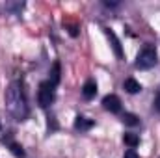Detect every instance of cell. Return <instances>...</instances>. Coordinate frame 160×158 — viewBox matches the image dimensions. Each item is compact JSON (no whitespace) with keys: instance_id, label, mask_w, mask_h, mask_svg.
I'll use <instances>...</instances> for the list:
<instances>
[{"instance_id":"6da1fadb","label":"cell","mask_w":160,"mask_h":158,"mask_svg":"<svg viewBox=\"0 0 160 158\" xmlns=\"http://www.w3.org/2000/svg\"><path fill=\"white\" fill-rule=\"evenodd\" d=\"M6 108L17 121H22L28 116L26 97H24V91L19 84H11L6 89Z\"/></svg>"},{"instance_id":"7a4b0ae2","label":"cell","mask_w":160,"mask_h":158,"mask_svg":"<svg viewBox=\"0 0 160 158\" xmlns=\"http://www.w3.org/2000/svg\"><path fill=\"white\" fill-rule=\"evenodd\" d=\"M155 63H157V50L153 47H145L136 58V67L138 69H151Z\"/></svg>"},{"instance_id":"3957f363","label":"cell","mask_w":160,"mask_h":158,"mask_svg":"<svg viewBox=\"0 0 160 158\" xmlns=\"http://www.w3.org/2000/svg\"><path fill=\"white\" fill-rule=\"evenodd\" d=\"M38 101H39V106H43V108L52 104V101H54V86L50 82H41Z\"/></svg>"},{"instance_id":"277c9868","label":"cell","mask_w":160,"mask_h":158,"mask_svg":"<svg viewBox=\"0 0 160 158\" xmlns=\"http://www.w3.org/2000/svg\"><path fill=\"white\" fill-rule=\"evenodd\" d=\"M102 106L108 110V112H112V114H118L121 110V101L118 95H106L104 99H102Z\"/></svg>"},{"instance_id":"5b68a950","label":"cell","mask_w":160,"mask_h":158,"mask_svg":"<svg viewBox=\"0 0 160 158\" xmlns=\"http://www.w3.org/2000/svg\"><path fill=\"white\" fill-rule=\"evenodd\" d=\"M104 34H106V37H108V39L112 41V48H114V52H116V56H118V58H123L125 54H123V48H121V43H119V39L116 37V34H114V32H112L110 28H106V30H104Z\"/></svg>"},{"instance_id":"8992f818","label":"cell","mask_w":160,"mask_h":158,"mask_svg":"<svg viewBox=\"0 0 160 158\" xmlns=\"http://www.w3.org/2000/svg\"><path fill=\"white\" fill-rule=\"evenodd\" d=\"M95 93H97V84H95L93 80H88V82L84 84V87H82V95H84V99H93Z\"/></svg>"},{"instance_id":"52a82bcc","label":"cell","mask_w":160,"mask_h":158,"mask_svg":"<svg viewBox=\"0 0 160 158\" xmlns=\"http://www.w3.org/2000/svg\"><path fill=\"white\" fill-rule=\"evenodd\" d=\"M123 87H125V91L127 93H138V91H142V86H140V82L134 78H127L125 80V84H123Z\"/></svg>"},{"instance_id":"ba28073f","label":"cell","mask_w":160,"mask_h":158,"mask_svg":"<svg viewBox=\"0 0 160 158\" xmlns=\"http://www.w3.org/2000/svg\"><path fill=\"white\" fill-rule=\"evenodd\" d=\"M75 126H77V128H80V130H88V128H91V126H93V121H91V119L82 117V116H78V117H77V121H75Z\"/></svg>"},{"instance_id":"9c48e42d","label":"cell","mask_w":160,"mask_h":158,"mask_svg":"<svg viewBox=\"0 0 160 158\" xmlns=\"http://www.w3.org/2000/svg\"><path fill=\"white\" fill-rule=\"evenodd\" d=\"M123 141H125V143H127V145H128L130 149H134V147H136V145L140 143V138H138L136 134L128 132V134H125V136H123Z\"/></svg>"},{"instance_id":"30bf717a","label":"cell","mask_w":160,"mask_h":158,"mask_svg":"<svg viewBox=\"0 0 160 158\" xmlns=\"http://www.w3.org/2000/svg\"><path fill=\"white\" fill-rule=\"evenodd\" d=\"M58 82H60V62H54L52 71H50V84L56 86Z\"/></svg>"},{"instance_id":"8fae6325","label":"cell","mask_w":160,"mask_h":158,"mask_svg":"<svg viewBox=\"0 0 160 158\" xmlns=\"http://www.w3.org/2000/svg\"><path fill=\"white\" fill-rule=\"evenodd\" d=\"M123 123L125 125H128V126H136L138 123H140V117L136 116V114H123Z\"/></svg>"},{"instance_id":"7c38bea8","label":"cell","mask_w":160,"mask_h":158,"mask_svg":"<svg viewBox=\"0 0 160 158\" xmlns=\"http://www.w3.org/2000/svg\"><path fill=\"white\" fill-rule=\"evenodd\" d=\"M9 149H11V153H13L17 158H22V156H24V151H22V147H21L19 143H11V145H9Z\"/></svg>"},{"instance_id":"4fadbf2b","label":"cell","mask_w":160,"mask_h":158,"mask_svg":"<svg viewBox=\"0 0 160 158\" xmlns=\"http://www.w3.org/2000/svg\"><path fill=\"white\" fill-rule=\"evenodd\" d=\"M123 158H140V156H138V153H136L134 149H128V151L125 153V156H123Z\"/></svg>"},{"instance_id":"5bb4252c","label":"cell","mask_w":160,"mask_h":158,"mask_svg":"<svg viewBox=\"0 0 160 158\" xmlns=\"http://www.w3.org/2000/svg\"><path fill=\"white\" fill-rule=\"evenodd\" d=\"M155 104H157V110L160 112V89H158V95H157V102Z\"/></svg>"},{"instance_id":"9a60e30c","label":"cell","mask_w":160,"mask_h":158,"mask_svg":"<svg viewBox=\"0 0 160 158\" xmlns=\"http://www.w3.org/2000/svg\"><path fill=\"white\" fill-rule=\"evenodd\" d=\"M0 128H2V125H0Z\"/></svg>"}]
</instances>
